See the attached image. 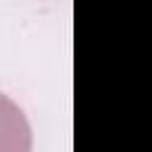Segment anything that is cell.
Listing matches in <instances>:
<instances>
[{"instance_id": "cell-1", "label": "cell", "mask_w": 152, "mask_h": 152, "mask_svg": "<svg viewBox=\"0 0 152 152\" xmlns=\"http://www.w3.org/2000/svg\"><path fill=\"white\" fill-rule=\"evenodd\" d=\"M33 133L21 107L0 93V152H31Z\"/></svg>"}]
</instances>
